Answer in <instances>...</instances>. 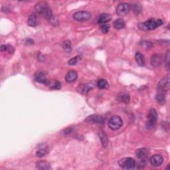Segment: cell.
Returning <instances> with one entry per match:
<instances>
[{
  "instance_id": "obj_7",
  "label": "cell",
  "mask_w": 170,
  "mask_h": 170,
  "mask_svg": "<svg viewBox=\"0 0 170 170\" xmlns=\"http://www.w3.org/2000/svg\"><path fill=\"white\" fill-rule=\"evenodd\" d=\"M130 9V5L126 4V3H122L118 5L116 8V13L118 16L123 17V16H126L128 14Z\"/></svg>"
},
{
  "instance_id": "obj_21",
  "label": "cell",
  "mask_w": 170,
  "mask_h": 170,
  "mask_svg": "<svg viewBox=\"0 0 170 170\" xmlns=\"http://www.w3.org/2000/svg\"><path fill=\"white\" fill-rule=\"evenodd\" d=\"M113 26L114 27V28L117 29H123L125 27V23L122 19H117L114 21L113 23Z\"/></svg>"
},
{
  "instance_id": "obj_5",
  "label": "cell",
  "mask_w": 170,
  "mask_h": 170,
  "mask_svg": "<svg viewBox=\"0 0 170 170\" xmlns=\"http://www.w3.org/2000/svg\"><path fill=\"white\" fill-rule=\"evenodd\" d=\"M118 164L122 168L126 169H133L136 167V161L133 158H125L118 161Z\"/></svg>"
},
{
  "instance_id": "obj_12",
  "label": "cell",
  "mask_w": 170,
  "mask_h": 170,
  "mask_svg": "<svg viewBox=\"0 0 170 170\" xmlns=\"http://www.w3.org/2000/svg\"><path fill=\"white\" fill-rule=\"evenodd\" d=\"M163 63V56L160 55L156 54V55H153L152 59H151V64H152V66L155 67H160Z\"/></svg>"
},
{
  "instance_id": "obj_33",
  "label": "cell",
  "mask_w": 170,
  "mask_h": 170,
  "mask_svg": "<svg viewBox=\"0 0 170 170\" xmlns=\"http://www.w3.org/2000/svg\"><path fill=\"white\" fill-rule=\"evenodd\" d=\"M166 62H167V65H168V68L169 69V51H168V53H167L166 55Z\"/></svg>"
},
{
  "instance_id": "obj_1",
  "label": "cell",
  "mask_w": 170,
  "mask_h": 170,
  "mask_svg": "<svg viewBox=\"0 0 170 170\" xmlns=\"http://www.w3.org/2000/svg\"><path fill=\"white\" fill-rule=\"evenodd\" d=\"M35 9L37 13L42 15L47 20H50L53 17L51 8L45 2H40L37 4L35 5Z\"/></svg>"
},
{
  "instance_id": "obj_23",
  "label": "cell",
  "mask_w": 170,
  "mask_h": 170,
  "mask_svg": "<svg viewBox=\"0 0 170 170\" xmlns=\"http://www.w3.org/2000/svg\"><path fill=\"white\" fill-rule=\"evenodd\" d=\"M156 99L160 104H164L166 102V98L165 93H159L156 96Z\"/></svg>"
},
{
  "instance_id": "obj_30",
  "label": "cell",
  "mask_w": 170,
  "mask_h": 170,
  "mask_svg": "<svg viewBox=\"0 0 170 170\" xmlns=\"http://www.w3.org/2000/svg\"><path fill=\"white\" fill-rule=\"evenodd\" d=\"M133 7H134L133 8L134 12L135 13H136V14H139V13L141 12L142 7L140 6V5H134Z\"/></svg>"
},
{
  "instance_id": "obj_11",
  "label": "cell",
  "mask_w": 170,
  "mask_h": 170,
  "mask_svg": "<svg viewBox=\"0 0 170 170\" xmlns=\"http://www.w3.org/2000/svg\"><path fill=\"white\" fill-rule=\"evenodd\" d=\"M35 79L37 82H38L39 83H41L45 85H48L50 84L49 80H48L47 78H46L45 74L43 72H38L37 73H36L35 76Z\"/></svg>"
},
{
  "instance_id": "obj_24",
  "label": "cell",
  "mask_w": 170,
  "mask_h": 170,
  "mask_svg": "<svg viewBox=\"0 0 170 170\" xmlns=\"http://www.w3.org/2000/svg\"><path fill=\"white\" fill-rule=\"evenodd\" d=\"M97 86L101 89L109 88V84L105 79H99L97 82Z\"/></svg>"
},
{
  "instance_id": "obj_22",
  "label": "cell",
  "mask_w": 170,
  "mask_h": 170,
  "mask_svg": "<svg viewBox=\"0 0 170 170\" xmlns=\"http://www.w3.org/2000/svg\"><path fill=\"white\" fill-rule=\"evenodd\" d=\"M118 100L120 102H124V103H128L129 101V96L128 94L122 93L118 94Z\"/></svg>"
},
{
  "instance_id": "obj_10",
  "label": "cell",
  "mask_w": 170,
  "mask_h": 170,
  "mask_svg": "<svg viewBox=\"0 0 170 170\" xmlns=\"http://www.w3.org/2000/svg\"><path fill=\"white\" fill-rule=\"evenodd\" d=\"M48 145L46 143H42L40 144L37 147L36 156L39 158H41L43 156H45L48 153Z\"/></svg>"
},
{
  "instance_id": "obj_34",
  "label": "cell",
  "mask_w": 170,
  "mask_h": 170,
  "mask_svg": "<svg viewBox=\"0 0 170 170\" xmlns=\"http://www.w3.org/2000/svg\"><path fill=\"white\" fill-rule=\"evenodd\" d=\"M27 44H30V45H32V44H33V40H31L30 39H27Z\"/></svg>"
},
{
  "instance_id": "obj_32",
  "label": "cell",
  "mask_w": 170,
  "mask_h": 170,
  "mask_svg": "<svg viewBox=\"0 0 170 170\" xmlns=\"http://www.w3.org/2000/svg\"><path fill=\"white\" fill-rule=\"evenodd\" d=\"M140 45H142V46H144L145 48H150V47L152 46V44L151 42H146L144 41L143 43H140Z\"/></svg>"
},
{
  "instance_id": "obj_15",
  "label": "cell",
  "mask_w": 170,
  "mask_h": 170,
  "mask_svg": "<svg viewBox=\"0 0 170 170\" xmlns=\"http://www.w3.org/2000/svg\"><path fill=\"white\" fill-rule=\"evenodd\" d=\"M112 20V17L110 14L108 13H103L100 15L98 22L101 25H103V24H107L109 22H110Z\"/></svg>"
},
{
  "instance_id": "obj_8",
  "label": "cell",
  "mask_w": 170,
  "mask_h": 170,
  "mask_svg": "<svg viewBox=\"0 0 170 170\" xmlns=\"http://www.w3.org/2000/svg\"><path fill=\"white\" fill-rule=\"evenodd\" d=\"M73 18L75 20L80 22H85L90 20L91 18V14L88 12L85 11H82V12H76L73 15Z\"/></svg>"
},
{
  "instance_id": "obj_3",
  "label": "cell",
  "mask_w": 170,
  "mask_h": 170,
  "mask_svg": "<svg viewBox=\"0 0 170 170\" xmlns=\"http://www.w3.org/2000/svg\"><path fill=\"white\" fill-rule=\"evenodd\" d=\"M148 118V120L146 123V127L149 129L153 128L156 126L158 120V113L156 109H152L150 110Z\"/></svg>"
},
{
  "instance_id": "obj_29",
  "label": "cell",
  "mask_w": 170,
  "mask_h": 170,
  "mask_svg": "<svg viewBox=\"0 0 170 170\" xmlns=\"http://www.w3.org/2000/svg\"><path fill=\"white\" fill-rule=\"evenodd\" d=\"M109 29H110V25L109 24H103V25H101V30L102 31V32L104 34L107 33L109 31Z\"/></svg>"
},
{
  "instance_id": "obj_13",
  "label": "cell",
  "mask_w": 170,
  "mask_h": 170,
  "mask_svg": "<svg viewBox=\"0 0 170 170\" xmlns=\"http://www.w3.org/2000/svg\"><path fill=\"white\" fill-rule=\"evenodd\" d=\"M163 158L162 156L159 154H156L153 156L150 159V162L152 163V165L156 167L160 166L161 164L163 163Z\"/></svg>"
},
{
  "instance_id": "obj_28",
  "label": "cell",
  "mask_w": 170,
  "mask_h": 170,
  "mask_svg": "<svg viewBox=\"0 0 170 170\" xmlns=\"http://www.w3.org/2000/svg\"><path fill=\"white\" fill-rule=\"evenodd\" d=\"M1 51H2V52L8 51V52H9V53H13V48L12 47V46L4 45H2L1 47Z\"/></svg>"
},
{
  "instance_id": "obj_17",
  "label": "cell",
  "mask_w": 170,
  "mask_h": 170,
  "mask_svg": "<svg viewBox=\"0 0 170 170\" xmlns=\"http://www.w3.org/2000/svg\"><path fill=\"white\" fill-rule=\"evenodd\" d=\"M148 153V151L145 148H140L136 151V156L140 159H145L147 157Z\"/></svg>"
},
{
  "instance_id": "obj_18",
  "label": "cell",
  "mask_w": 170,
  "mask_h": 170,
  "mask_svg": "<svg viewBox=\"0 0 170 170\" xmlns=\"http://www.w3.org/2000/svg\"><path fill=\"white\" fill-rule=\"evenodd\" d=\"M99 137L100 139H101V141L102 142V144L103 145L104 148L107 147L108 144H109V140H108L107 135L105 134V132L104 131H100L99 132Z\"/></svg>"
},
{
  "instance_id": "obj_6",
  "label": "cell",
  "mask_w": 170,
  "mask_h": 170,
  "mask_svg": "<svg viewBox=\"0 0 170 170\" xmlns=\"http://www.w3.org/2000/svg\"><path fill=\"white\" fill-rule=\"evenodd\" d=\"M169 75L163 77L158 84L157 89L159 93H165L169 90Z\"/></svg>"
},
{
  "instance_id": "obj_14",
  "label": "cell",
  "mask_w": 170,
  "mask_h": 170,
  "mask_svg": "<svg viewBox=\"0 0 170 170\" xmlns=\"http://www.w3.org/2000/svg\"><path fill=\"white\" fill-rule=\"evenodd\" d=\"M78 74L75 71H69L65 76V80L67 82H73L77 79Z\"/></svg>"
},
{
  "instance_id": "obj_25",
  "label": "cell",
  "mask_w": 170,
  "mask_h": 170,
  "mask_svg": "<svg viewBox=\"0 0 170 170\" xmlns=\"http://www.w3.org/2000/svg\"><path fill=\"white\" fill-rule=\"evenodd\" d=\"M27 24L28 25L31 27H35L37 25V20L35 15L32 14L29 16L27 20Z\"/></svg>"
},
{
  "instance_id": "obj_4",
  "label": "cell",
  "mask_w": 170,
  "mask_h": 170,
  "mask_svg": "<svg viewBox=\"0 0 170 170\" xmlns=\"http://www.w3.org/2000/svg\"><path fill=\"white\" fill-rule=\"evenodd\" d=\"M123 121L119 116H113L109 121V126L113 130H116L122 127Z\"/></svg>"
},
{
  "instance_id": "obj_2",
  "label": "cell",
  "mask_w": 170,
  "mask_h": 170,
  "mask_svg": "<svg viewBox=\"0 0 170 170\" xmlns=\"http://www.w3.org/2000/svg\"><path fill=\"white\" fill-rule=\"evenodd\" d=\"M163 24V21L161 20H150L145 21L144 23H141L138 25V27L143 31L153 30Z\"/></svg>"
},
{
  "instance_id": "obj_9",
  "label": "cell",
  "mask_w": 170,
  "mask_h": 170,
  "mask_svg": "<svg viewBox=\"0 0 170 170\" xmlns=\"http://www.w3.org/2000/svg\"><path fill=\"white\" fill-rule=\"evenodd\" d=\"M85 121L90 124H102L104 122V118L98 114H93L88 116Z\"/></svg>"
},
{
  "instance_id": "obj_16",
  "label": "cell",
  "mask_w": 170,
  "mask_h": 170,
  "mask_svg": "<svg viewBox=\"0 0 170 170\" xmlns=\"http://www.w3.org/2000/svg\"><path fill=\"white\" fill-rule=\"evenodd\" d=\"M93 85L90 84V83L81 85L79 86V92H80L83 94H86L91 89L93 88Z\"/></svg>"
},
{
  "instance_id": "obj_26",
  "label": "cell",
  "mask_w": 170,
  "mask_h": 170,
  "mask_svg": "<svg viewBox=\"0 0 170 170\" xmlns=\"http://www.w3.org/2000/svg\"><path fill=\"white\" fill-rule=\"evenodd\" d=\"M63 48L67 52H71L72 49L71 43L69 40H67L63 43Z\"/></svg>"
},
{
  "instance_id": "obj_27",
  "label": "cell",
  "mask_w": 170,
  "mask_h": 170,
  "mask_svg": "<svg viewBox=\"0 0 170 170\" xmlns=\"http://www.w3.org/2000/svg\"><path fill=\"white\" fill-rule=\"evenodd\" d=\"M80 59V58L79 56H75V57L70 59L68 62V63L69 65H75V64H77L78 63H79Z\"/></svg>"
},
{
  "instance_id": "obj_20",
  "label": "cell",
  "mask_w": 170,
  "mask_h": 170,
  "mask_svg": "<svg viewBox=\"0 0 170 170\" xmlns=\"http://www.w3.org/2000/svg\"><path fill=\"white\" fill-rule=\"evenodd\" d=\"M135 59H136V63H137L139 66L143 67L145 64V59L144 56L142 55L141 53L137 52L136 53V55H135Z\"/></svg>"
},
{
  "instance_id": "obj_19",
  "label": "cell",
  "mask_w": 170,
  "mask_h": 170,
  "mask_svg": "<svg viewBox=\"0 0 170 170\" xmlns=\"http://www.w3.org/2000/svg\"><path fill=\"white\" fill-rule=\"evenodd\" d=\"M36 167L39 169H51V165L49 163L45 161H39L36 163Z\"/></svg>"
},
{
  "instance_id": "obj_31",
  "label": "cell",
  "mask_w": 170,
  "mask_h": 170,
  "mask_svg": "<svg viewBox=\"0 0 170 170\" xmlns=\"http://www.w3.org/2000/svg\"><path fill=\"white\" fill-rule=\"evenodd\" d=\"M61 87V83L60 82H59V81H56L55 84H54L52 86H51V89H60Z\"/></svg>"
}]
</instances>
